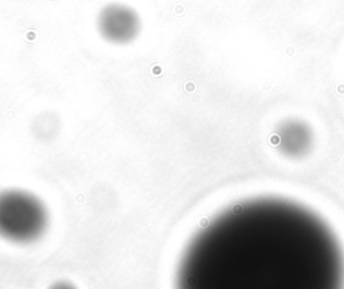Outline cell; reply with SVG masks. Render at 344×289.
<instances>
[{"label":"cell","mask_w":344,"mask_h":289,"mask_svg":"<svg viewBox=\"0 0 344 289\" xmlns=\"http://www.w3.org/2000/svg\"><path fill=\"white\" fill-rule=\"evenodd\" d=\"M176 289H344L331 227L280 198L239 202L208 222L179 261Z\"/></svg>","instance_id":"1"},{"label":"cell","mask_w":344,"mask_h":289,"mask_svg":"<svg viewBox=\"0 0 344 289\" xmlns=\"http://www.w3.org/2000/svg\"><path fill=\"white\" fill-rule=\"evenodd\" d=\"M276 143L284 155L300 158L311 149L313 136L311 128L305 123L298 120H288L278 127L276 132Z\"/></svg>","instance_id":"3"},{"label":"cell","mask_w":344,"mask_h":289,"mask_svg":"<svg viewBox=\"0 0 344 289\" xmlns=\"http://www.w3.org/2000/svg\"><path fill=\"white\" fill-rule=\"evenodd\" d=\"M47 211L32 194L9 190L0 194V237L16 243L38 239L47 227Z\"/></svg>","instance_id":"2"}]
</instances>
